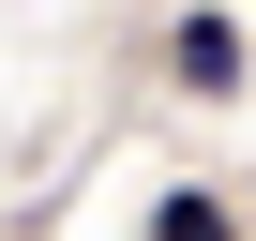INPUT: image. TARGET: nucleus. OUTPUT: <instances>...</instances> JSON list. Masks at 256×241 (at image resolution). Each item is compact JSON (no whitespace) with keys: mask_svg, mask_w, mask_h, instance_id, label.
<instances>
[{"mask_svg":"<svg viewBox=\"0 0 256 241\" xmlns=\"http://www.w3.org/2000/svg\"><path fill=\"white\" fill-rule=\"evenodd\" d=\"M151 241H226V196H166V211H151Z\"/></svg>","mask_w":256,"mask_h":241,"instance_id":"obj_2","label":"nucleus"},{"mask_svg":"<svg viewBox=\"0 0 256 241\" xmlns=\"http://www.w3.org/2000/svg\"><path fill=\"white\" fill-rule=\"evenodd\" d=\"M181 90H241V30L226 16H181Z\"/></svg>","mask_w":256,"mask_h":241,"instance_id":"obj_1","label":"nucleus"}]
</instances>
